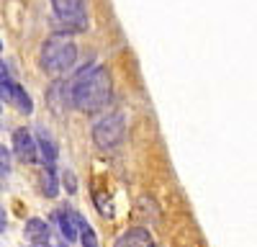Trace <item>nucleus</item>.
Here are the masks:
<instances>
[{
	"label": "nucleus",
	"mask_w": 257,
	"mask_h": 247,
	"mask_svg": "<svg viewBox=\"0 0 257 247\" xmlns=\"http://www.w3.org/2000/svg\"><path fill=\"white\" fill-rule=\"evenodd\" d=\"M113 85H111V72L103 65L82 67L75 80L70 82V98L72 106L82 113H95L111 103Z\"/></svg>",
	"instance_id": "f257e3e1"
},
{
	"label": "nucleus",
	"mask_w": 257,
	"mask_h": 247,
	"mask_svg": "<svg viewBox=\"0 0 257 247\" xmlns=\"http://www.w3.org/2000/svg\"><path fill=\"white\" fill-rule=\"evenodd\" d=\"M39 62L49 75H64L75 67L77 62V44L70 34H52L44 44H41Z\"/></svg>",
	"instance_id": "f03ea898"
},
{
	"label": "nucleus",
	"mask_w": 257,
	"mask_h": 247,
	"mask_svg": "<svg viewBox=\"0 0 257 247\" xmlns=\"http://www.w3.org/2000/svg\"><path fill=\"white\" fill-rule=\"evenodd\" d=\"M57 21L67 29V34L88 31V0H52Z\"/></svg>",
	"instance_id": "7ed1b4c3"
},
{
	"label": "nucleus",
	"mask_w": 257,
	"mask_h": 247,
	"mask_svg": "<svg viewBox=\"0 0 257 247\" xmlns=\"http://www.w3.org/2000/svg\"><path fill=\"white\" fill-rule=\"evenodd\" d=\"M123 139H126V118L121 111L103 116L93 127V142L100 150H116Z\"/></svg>",
	"instance_id": "20e7f679"
},
{
	"label": "nucleus",
	"mask_w": 257,
	"mask_h": 247,
	"mask_svg": "<svg viewBox=\"0 0 257 247\" xmlns=\"http://www.w3.org/2000/svg\"><path fill=\"white\" fill-rule=\"evenodd\" d=\"M13 152H16V157H18L21 162H26V165H31V162L39 160L34 134H31L26 127H18V129L13 132Z\"/></svg>",
	"instance_id": "39448f33"
},
{
	"label": "nucleus",
	"mask_w": 257,
	"mask_h": 247,
	"mask_svg": "<svg viewBox=\"0 0 257 247\" xmlns=\"http://www.w3.org/2000/svg\"><path fill=\"white\" fill-rule=\"evenodd\" d=\"M36 155L41 157V162H44V168H54L57 165V157H59V150H57V144L52 139V134L47 132V127H36Z\"/></svg>",
	"instance_id": "423d86ee"
},
{
	"label": "nucleus",
	"mask_w": 257,
	"mask_h": 247,
	"mask_svg": "<svg viewBox=\"0 0 257 247\" xmlns=\"http://www.w3.org/2000/svg\"><path fill=\"white\" fill-rule=\"evenodd\" d=\"M47 103L54 108V113H64L72 106V98H70V82L64 80H54L49 90H47Z\"/></svg>",
	"instance_id": "0eeeda50"
},
{
	"label": "nucleus",
	"mask_w": 257,
	"mask_h": 247,
	"mask_svg": "<svg viewBox=\"0 0 257 247\" xmlns=\"http://www.w3.org/2000/svg\"><path fill=\"white\" fill-rule=\"evenodd\" d=\"M113 247H155V239L149 234L144 226H132V229H126Z\"/></svg>",
	"instance_id": "6e6552de"
},
{
	"label": "nucleus",
	"mask_w": 257,
	"mask_h": 247,
	"mask_svg": "<svg viewBox=\"0 0 257 247\" xmlns=\"http://www.w3.org/2000/svg\"><path fill=\"white\" fill-rule=\"evenodd\" d=\"M54 221H57L59 232H62V237H64L67 244L77 239V224H75V211L72 209H59L54 214Z\"/></svg>",
	"instance_id": "1a4fd4ad"
},
{
	"label": "nucleus",
	"mask_w": 257,
	"mask_h": 247,
	"mask_svg": "<svg viewBox=\"0 0 257 247\" xmlns=\"http://www.w3.org/2000/svg\"><path fill=\"white\" fill-rule=\"evenodd\" d=\"M24 234H26V239L31 242V247H36V244H49V224L41 221V219H29Z\"/></svg>",
	"instance_id": "9d476101"
},
{
	"label": "nucleus",
	"mask_w": 257,
	"mask_h": 247,
	"mask_svg": "<svg viewBox=\"0 0 257 247\" xmlns=\"http://www.w3.org/2000/svg\"><path fill=\"white\" fill-rule=\"evenodd\" d=\"M11 103H13V106L24 113V116H31V113H34V100H31V95L26 93V88L18 85V82L13 85V98H11Z\"/></svg>",
	"instance_id": "9b49d317"
},
{
	"label": "nucleus",
	"mask_w": 257,
	"mask_h": 247,
	"mask_svg": "<svg viewBox=\"0 0 257 247\" xmlns=\"http://www.w3.org/2000/svg\"><path fill=\"white\" fill-rule=\"evenodd\" d=\"M75 224H77V229H80V242H82V247H98V237H95V232H93V226L85 221L80 214H75Z\"/></svg>",
	"instance_id": "f8f14e48"
},
{
	"label": "nucleus",
	"mask_w": 257,
	"mask_h": 247,
	"mask_svg": "<svg viewBox=\"0 0 257 247\" xmlns=\"http://www.w3.org/2000/svg\"><path fill=\"white\" fill-rule=\"evenodd\" d=\"M41 188H44L47 198H57V193H59V180H57L54 168H44V175H41Z\"/></svg>",
	"instance_id": "ddd939ff"
},
{
	"label": "nucleus",
	"mask_w": 257,
	"mask_h": 247,
	"mask_svg": "<svg viewBox=\"0 0 257 247\" xmlns=\"http://www.w3.org/2000/svg\"><path fill=\"white\" fill-rule=\"evenodd\" d=\"M13 170V160H11V152L6 150V144H0V175L8 178Z\"/></svg>",
	"instance_id": "4468645a"
},
{
	"label": "nucleus",
	"mask_w": 257,
	"mask_h": 247,
	"mask_svg": "<svg viewBox=\"0 0 257 247\" xmlns=\"http://www.w3.org/2000/svg\"><path fill=\"white\" fill-rule=\"evenodd\" d=\"M62 180H64V188H67V193H75V191H77V180H75V175H72L70 170L62 175Z\"/></svg>",
	"instance_id": "2eb2a0df"
},
{
	"label": "nucleus",
	"mask_w": 257,
	"mask_h": 247,
	"mask_svg": "<svg viewBox=\"0 0 257 247\" xmlns=\"http://www.w3.org/2000/svg\"><path fill=\"white\" fill-rule=\"evenodd\" d=\"M8 229V216H6V209L0 206V232H6Z\"/></svg>",
	"instance_id": "dca6fc26"
},
{
	"label": "nucleus",
	"mask_w": 257,
	"mask_h": 247,
	"mask_svg": "<svg viewBox=\"0 0 257 247\" xmlns=\"http://www.w3.org/2000/svg\"><path fill=\"white\" fill-rule=\"evenodd\" d=\"M3 180H6V178H3V175H0V185H3Z\"/></svg>",
	"instance_id": "f3484780"
},
{
	"label": "nucleus",
	"mask_w": 257,
	"mask_h": 247,
	"mask_svg": "<svg viewBox=\"0 0 257 247\" xmlns=\"http://www.w3.org/2000/svg\"><path fill=\"white\" fill-rule=\"evenodd\" d=\"M0 52H3V41H0Z\"/></svg>",
	"instance_id": "a211bd4d"
},
{
	"label": "nucleus",
	"mask_w": 257,
	"mask_h": 247,
	"mask_svg": "<svg viewBox=\"0 0 257 247\" xmlns=\"http://www.w3.org/2000/svg\"><path fill=\"white\" fill-rule=\"evenodd\" d=\"M59 247H67V244H59Z\"/></svg>",
	"instance_id": "6ab92c4d"
}]
</instances>
